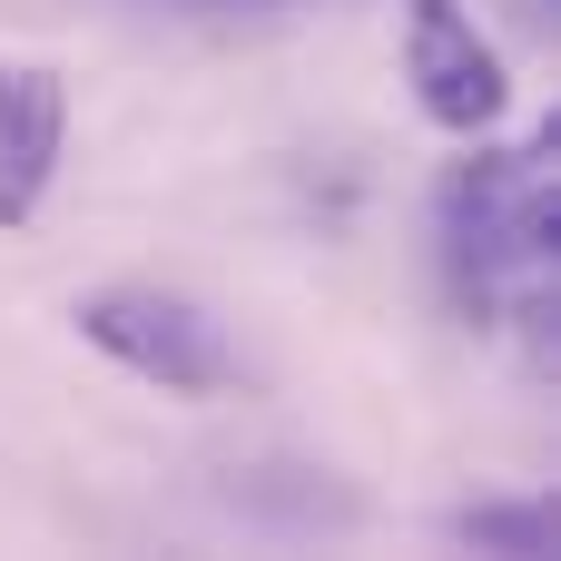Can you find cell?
Returning a JSON list of instances; mask_svg holds the SVG:
<instances>
[{"label":"cell","instance_id":"cell-1","mask_svg":"<svg viewBox=\"0 0 561 561\" xmlns=\"http://www.w3.org/2000/svg\"><path fill=\"white\" fill-rule=\"evenodd\" d=\"M434 227H444V276L463 296V316H493L513 276L552 266V138L463 158L434 187Z\"/></svg>","mask_w":561,"mask_h":561},{"label":"cell","instance_id":"cell-2","mask_svg":"<svg viewBox=\"0 0 561 561\" xmlns=\"http://www.w3.org/2000/svg\"><path fill=\"white\" fill-rule=\"evenodd\" d=\"M69 316L108 365L148 375L158 394H227L237 385V345L217 335V316L168 296V286H89Z\"/></svg>","mask_w":561,"mask_h":561},{"label":"cell","instance_id":"cell-3","mask_svg":"<svg viewBox=\"0 0 561 561\" xmlns=\"http://www.w3.org/2000/svg\"><path fill=\"white\" fill-rule=\"evenodd\" d=\"M404 79H414L424 118H434V128H454V138H483V128L503 118V99H513L503 49H493V39H483L454 0H414V30H404Z\"/></svg>","mask_w":561,"mask_h":561},{"label":"cell","instance_id":"cell-4","mask_svg":"<svg viewBox=\"0 0 561 561\" xmlns=\"http://www.w3.org/2000/svg\"><path fill=\"white\" fill-rule=\"evenodd\" d=\"M69 148V89L30 59H0V227H30Z\"/></svg>","mask_w":561,"mask_h":561},{"label":"cell","instance_id":"cell-5","mask_svg":"<svg viewBox=\"0 0 561 561\" xmlns=\"http://www.w3.org/2000/svg\"><path fill=\"white\" fill-rule=\"evenodd\" d=\"M454 542H473V552H552V503H463L454 513Z\"/></svg>","mask_w":561,"mask_h":561}]
</instances>
